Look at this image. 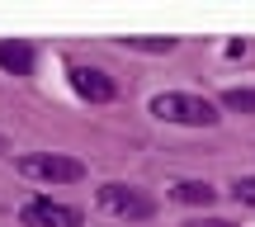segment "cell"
<instances>
[{"label": "cell", "mask_w": 255, "mask_h": 227, "mask_svg": "<svg viewBox=\"0 0 255 227\" xmlns=\"http://www.w3.org/2000/svg\"><path fill=\"white\" fill-rule=\"evenodd\" d=\"M151 118H161V123H180V128H213L218 123V104L208 100V95H189V90H161L151 95Z\"/></svg>", "instance_id": "obj_1"}, {"label": "cell", "mask_w": 255, "mask_h": 227, "mask_svg": "<svg viewBox=\"0 0 255 227\" xmlns=\"http://www.w3.org/2000/svg\"><path fill=\"white\" fill-rule=\"evenodd\" d=\"M14 171L24 180H38V185H76V180H85V161L62 156V152H28V156L14 161Z\"/></svg>", "instance_id": "obj_2"}, {"label": "cell", "mask_w": 255, "mask_h": 227, "mask_svg": "<svg viewBox=\"0 0 255 227\" xmlns=\"http://www.w3.org/2000/svg\"><path fill=\"white\" fill-rule=\"evenodd\" d=\"M100 209L109 213V218H123V223H146V218H156V199L146 190H137V185H123V180H109V185H100Z\"/></svg>", "instance_id": "obj_3"}, {"label": "cell", "mask_w": 255, "mask_h": 227, "mask_svg": "<svg viewBox=\"0 0 255 227\" xmlns=\"http://www.w3.org/2000/svg\"><path fill=\"white\" fill-rule=\"evenodd\" d=\"M19 223L24 227H81V209L57 204V199H28L19 209Z\"/></svg>", "instance_id": "obj_4"}, {"label": "cell", "mask_w": 255, "mask_h": 227, "mask_svg": "<svg viewBox=\"0 0 255 227\" xmlns=\"http://www.w3.org/2000/svg\"><path fill=\"white\" fill-rule=\"evenodd\" d=\"M71 85H76V95H81V100H90V104H109L114 95H119V85H114L109 71H100V66H85V62L71 66Z\"/></svg>", "instance_id": "obj_5"}, {"label": "cell", "mask_w": 255, "mask_h": 227, "mask_svg": "<svg viewBox=\"0 0 255 227\" xmlns=\"http://www.w3.org/2000/svg\"><path fill=\"white\" fill-rule=\"evenodd\" d=\"M0 66H5L9 76H33V47L19 43V38L14 43L5 38V43H0Z\"/></svg>", "instance_id": "obj_6"}, {"label": "cell", "mask_w": 255, "mask_h": 227, "mask_svg": "<svg viewBox=\"0 0 255 227\" xmlns=\"http://www.w3.org/2000/svg\"><path fill=\"white\" fill-rule=\"evenodd\" d=\"M175 199H180V204H194V209H208V204L218 199V190H213L208 180H180V185H175Z\"/></svg>", "instance_id": "obj_7"}, {"label": "cell", "mask_w": 255, "mask_h": 227, "mask_svg": "<svg viewBox=\"0 0 255 227\" xmlns=\"http://www.w3.org/2000/svg\"><path fill=\"white\" fill-rule=\"evenodd\" d=\"M119 43L128 47V52H175L180 38H151V33H142V38H119Z\"/></svg>", "instance_id": "obj_8"}, {"label": "cell", "mask_w": 255, "mask_h": 227, "mask_svg": "<svg viewBox=\"0 0 255 227\" xmlns=\"http://www.w3.org/2000/svg\"><path fill=\"white\" fill-rule=\"evenodd\" d=\"M222 109H227V114H255V90H251V85L227 90V95H222Z\"/></svg>", "instance_id": "obj_9"}, {"label": "cell", "mask_w": 255, "mask_h": 227, "mask_svg": "<svg viewBox=\"0 0 255 227\" xmlns=\"http://www.w3.org/2000/svg\"><path fill=\"white\" fill-rule=\"evenodd\" d=\"M232 199L255 209V175H237V180H232Z\"/></svg>", "instance_id": "obj_10"}, {"label": "cell", "mask_w": 255, "mask_h": 227, "mask_svg": "<svg viewBox=\"0 0 255 227\" xmlns=\"http://www.w3.org/2000/svg\"><path fill=\"white\" fill-rule=\"evenodd\" d=\"M184 227H237V223H227V218H189Z\"/></svg>", "instance_id": "obj_11"}, {"label": "cell", "mask_w": 255, "mask_h": 227, "mask_svg": "<svg viewBox=\"0 0 255 227\" xmlns=\"http://www.w3.org/2000/svg\"><path fill=\"white\" fill-rule=\"evenodd\" d=\"M0 152H5V137H0Z\"/></svg>", "instance_id": "obj_12"}]
</instances>
